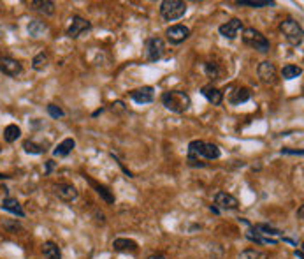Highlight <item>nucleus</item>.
<instances>
[{"label": "nucleus", "instance_id": "obj_1", "mask_svg": "<svg viewBox=\"0 0 304 259\" xmlns=\"http://www.w3.org/2000/svg\"><path fill=\"white\" fill-rule=\"evenodd\" d=\"M160 101L166 110H169L170 113H176V115L186 113L192 106V99L183 90H167V92L162 93Z\"/></svg>", "mask_w": 304, "mask_h": 259}, {"label": "nucleus", "instance_id": "obj_2", "mask_svg": "<svg viewBox=\"0 0 304 259\" xmlns=\"http://www.w3.org/2000/svg\"><path fill=\"white\" fill-rule=\"evenodd\" d=\"M188 155L206 159V161H217V159H220L221 152L215 143H206V141H201V139H194L188 145Z\"/></svg>", "mask_w": 304, "mask_h": 259}, {"label": "nucleus", "instance_id": "obj_3", "mask_svg": "<svg viewBox=\"0 0 304 259\" xmlns=\"http://www.w3.org/2000/svg\"><path fill=\"white\" fill-rule=\"evenodd\" d=\"M186 9H188L186 2H181V0H164L160 4V16L166 21H176V19L183 18L185 14H186Z\"/></svg>", "mask_w": 304, "mask_h": 259}, {"label": "nucleus", "instance_id": "obj_4", "mask_svg": "<svg viewBox=\"0 0 304 259\" xmlns=\"http://www.w3.org/2000/svg\"><path fill=\"white\" fill-rule=\"evenodd\" d=\"M243 42L252 46L253 50L260 51V53H268L271 50V42L262 32H258L257 28H244L243 30Z\"/></svg>", "mask_w": 304, "mask_h": 259}, {"label": "nucleus", "instance_id": "obj_5", "mask_svg": "<svg viewBox=\"0 0 304 259\" xmlns=\"http://www.w3.org/2000/svg\"><path fill=\"white\" fill-rule=\"evenodd\" d=\"M280 30L292 46H301V44H303V39H304L303 27H301L294 18L283 19V21L280 23Z\"/></svg>", "mask_w": 304, "mask_h": 259}, {"label": "nucleus", "instance_id": "obj_6", "mask_svg": "<svg viewBox=\"0 0 304 259\" xmlns=\"http://www.w3.org/2000/svg\"><path fill=\"white\" fill-rule=\"evenodd\" d=\"M144 55L150 62H158L166 55V42L162 37H150L144 44Z\"/></svg>", "mask_w": 304, "mask_h": 259}, {"label": "nucleus", "instance_id": "obj_7", "mask_svg": "<svg viewBox=\"0 0 304 259\" xmlns=\"http://www.w3.org/2000/svg\"><path fill=\"white\" fill-rule=\"evenodd\" d=\"M257 76H258V81L262 85H266V87H269V85H274L278 81V69L276 65L272 64V62L269 60H264L258 64L257 67Z\"/></svg>", "mask_w": 304, "mask_h": 259}, {"label": "nucleus", "instance_id": "obj_8", "mask_svg": "<svg viewBox=\"0 0 304 259\" xmlns=\"http://www.w3.org/2000/svg\"><path fill=\"white\" fill-rule=\"evenodd\" d=\"M243 30H244L243 21H241L239 18H232V19H229V21H225V23H221L220 27H218L220 36L225 37V39H229V41L236 39V37L239 36Z\"/></svg>", "mask_w": 304, "mask_h": 259}, {"label": "nucleus", "instance_id": "obj_9", "mask_svg": "<svg viewBox=\"0 0 304 259\" xmlns=\"http://www.w3.org/2000/svg\"><path fill=\"white\" fill-rule=\"evenodd\" d=\"M90 28H92V23H90L86 18H83V16H72L69 28H67V37L78 39L79 36H83L84 32H88Z\"/></svg>", "mask_w": 304, "mask_h": 259}, {"label": "nucleus", "instance_id": "obj_10", "mask_svg": "<svg viewBox=\"0 0 304 259\" xmlns=\"http://www.w3.org/2000/svg\"><path fill=\"white\" fill-rule=\"evenodd\" d=\"M166 37L170 44H181L190 37V28L186 25H170L166 30Z\"/></svg>", "mask_w": 304, "mask_h": 259}, {"label": "nucleus", "instance_id": "obj_11", "mask_svg": "<svg viewBox=\"0 0 304 259\" xmlns=\"http://www.w3.org/2000/svg\"><path fill=\"white\" fill-rule=\"evenodd\" d=\"M215 206L218 210H237L239 208V201H237V198L229 194V192L220 190V192L215 194Z\"/></svg>", "mask_w": 304, "mask_h": 259}, {"label": "nucleus", "instance_id": "obj_12", "mask_svg": "<svg viewBox=\"0 0 304 259\" xmlns=\"http://www.w3.org/2000/svg\"><path fill=\"white\" fill-rule=\"evenodd\" d=\"M129 95H130V99L135 102V104H141V106H144V104H150V102H153V99H155V88H153V87L135 88V90H132Z\"/></svg>", "mask_w": 304, "mask_h": 259}, {"label": "nucleus", "instance_id": "obj_13", "mask_svg": "<svg viewBox=\"0 0 304 259\" xmlns=\"http://www.w3.org/2000/svg\"><path fill=\"white\" fill-rule=\"evenodd\" d=\"M0 71L11 78H16L19 74L23 73V65L19 64L16 58H11V56H0Z\"/></svg>", "mask_w": 304, "mask_h": 259}, {"label": "nucleus", "instance_id": "obj_14", "mask_svg": "<svg viewBox=\"0 0 304 259\" xmlns=\"http://www.w3.org/2000/svg\"><path fill=\"white\" fill-rule=\"evenodd\" d=\"M53 189H55L56 198L65 201V203H72V201L78 199V190L70 184H56Z\"/></svg>", "mask_w": 304, "mask_h": 259}, {"label": "nucleus", "instance_id": "obj_15", "mask_svg": "<svg viewBox=\"0 0 304 259\" xmlns=\"http://www.w3.org/2000/svg\"><path fill=\"white\" fill-rule=\"evenodd\" d=\"M201 93L207 99V102H211L213 106H220L223 102V92L220 88L213 87V85H206V87L201 88Z\"/></svg>", "mask_w": 304, "mask_h": 259}, {"label": "nucleus", "instance_id": "obj_16", "mask_svg": "<svg viewBox=\"0 0 304 259\" xmlns=\"http://www.w3.org/2000/svg\"><path fill=\"white\" fill-rule=\"evenodd\" d=\"M30 9L44 14V16H53L55 14V2H51V0H32Z\"/></svg>", "mask_w": 304, "mask_h": 259}, {"label": "nucleus", "instance_id": "obj_17", "mask_svg": "<svg viewBox=\"0 0 304 259\" xmlns=\"http://www.w3.org/2000/svg\"><path fill=\"white\" fill-rule=\"evenodd\" d=\"M84 180H86L88 184L92 185L93 189H95V192H97V194L101 196V198L104 199L106 203L115 204V196H113V194H111V192H109V190H107V187H104V185H101V184H99V182H95V180H93V178H90V176H88V175H84Z\"/></svg>", "mask_w": 304, "mask_h": 259}, {"label": "nucleus", "instance_id": "obj_18", "mask_svg": "<svg viewBox=\"0 0 304 259\" xmlns=\"http://www.w3.org/2000/svg\"><path fill=\"white\" fill-rule=\"evenodd\" d=\"M250 99H252V92H250V88H236L234 92L229 95V102H231L232 106L244 104V102H248Z\"/></svg>", "mask_w": 304, "mask_h": 259}, {"label": "nucleus", "instance_id": "obj_19", "mask_svg": "<svg viewBox=\"0 0 304 259\" xmlns=\"http://www.w3.org/2000/svg\"><path fill=\"white\" fill-rule=\"evenodd\" d=\"M74 148H76V141H74L72 138H65L64 141L56 145V148L53 150V157H67Z\"/></svg>", "mask_w": 304, "mask_h": 259}, {"label": "nucleus", "instance_id": "obj_20", "mask_svg": "<svg viewBox=\"0 0 304 259\" xmlns=\"http://www.w3.org/2000/svg\"><path fill=\"white\" fill-rule=\"evenodd\" d=\"M27 30H28V36L30 37L39 39V37H42L48 32V25L44 23V21H41V19H32V21L28 23Z\"/></svg>", "mask_w": 304, "mask_h": 259}, {"label": "nucleus", "instance_id": "obj_21", "mask_svg": "<svg viewBox=\"0 0 304 259\" xmlns=\"http://www.w3.org/2000/svg\"><path fill=\"white\" fill-rule=\"evenodd\" d=\"M113 249L116 252H135L137 250V243L134 240H129V238H116L113 241Z\"/></svg>", "mask_w": 304, "mask_h": 259}, {"label": "nucleus", "instance_id": "obj_22", "mask_svg": "<svg viewBox=\"0 0 304 259\" xmlns=\"http://www.w3.org/2000/svg\"><path fill=\"white\" fill-rule=\"evenodd\" d=\"M2 208H4L5 212L16 215V217H25V212H23V208H21V204L14 198H5L4 201H2Z\"/></svg>", "mask_w": 304, "mask_h": 259}, {"label": "nucleus", "instance_id": "obj_23", "mask_svg": "<svg viewBox=\"0 0 304 259\" xmlns=\"http://www.w3.org/2000/svg\"><path fill=\"white\" fill-rule=\"evenodd\" d=\"M42 254L46 259H62V250L55 241H44L42 243Z\"/></svg>", "mask_w": 304, "mask_h": 259}, {"label": "nucleus", "instance_id": "obj_24", "mask_svg": "<svg viewBox=\"0 0 304 259\" xmlns=\"http://www.w3.org/2000/svg\"><path fill=\"white\" fill-rule=\"evenodd\" d=\"M236 4L243 7H252V9H262V7H272L274 2L272 0H237Z\"/></svg>", "mask_w": 304, "mask_h": 259}, {"label": "nucleus", "instance_id": "obj_25", "mask_svg": "<svg viewBox=\"0 0 304 259\" xmlns=\"http://www.w3.org/2000/svg\"><path fill=\"white\" fill-rule=\"evenodd\" d=\"M301 74H303V69H301L299 65H294V64H287L283 69H281V78L283 79H295L299 78Z\"/></svg>", "mask_w": 304, "mask_h": 259}, {"label": "nucleus", "instance_id": "obj_26", "mask_svg": "<svg viewBox=\"0 0 304 259\" xmlns=\"http://www.w3.org/2000/svg\"><path fill=\"white\" fill-rule=\"evenodd\" d=\"M21 136V129H19L18 125L16 124H11L7 125L4 129V139H5V143H14L16 139Z\"/></svg>", "mask_w": 304, "mask_h": 259}, {"label": "nucleus", "instance_id": "obj_27", "mask_svg": "<svg viewBox=\"0 0 304 259\" xmlns=\"http://www.w3.org/2000/svg\"><path fill=\"white\" fill-rule=\"evenodd\" d=\"M48 64H50V56H48V53L41 51V53H37V55L34 56L32 69L34 71H44L48 67Z\"/></svg>", "mask_w": 304, "mask_h": 259}, {"label": "nucleus", "instance_id": "obj_28", "mask_svg": "<svg viewBox=\"0 0 304 259\" xmlns=\"http://www.w3.org/2000/svg\"><path fill=\"white\" fill-rule=\"evenodd\" d=\"M204 73H206V76L209 79H218L221 74V69L218 67V64H215V62H204Z\"/></svg>", "mask_w": 304, "mask_h": 259}, {"label": "nucleus", "instance_id": "obj_29", "mask_svg": "<svg viewBox=\"0 0 304 259\" xmlns=\"http://www.w3.org/2000/svg\"><path fill=\"white\" fill-rule=\"evenodd\" d=\"M23 150L27 153H30V155H41V153L44 152L46 148L42 147V145H37L35 141H30V139H27V141L23 143Z\"/></svg>", "mask_w": 304, "mask_h": 259}, {"label": "nucleus", "instance_id": "obj_30", "mask_svg": "<svg viewBox=\"0 0 304 259\" xmlns=\"http://www.w3.org/2000/svg\"><path fill=\"white\" fill-rule=\"evenodd\" d=\"M239 259H268V256L257 249H246L239 254Z\"/></svg>", "mask_w": 304, "mask_h": 259}, {"label": "nucleus", "instance_id": "obj_31", "mask_svg": "<svg viewBox=\"0 0 304 259\" xmlns=\"http://www.w3.org/2000/svg\"><path fill=\"white\" fill-rule=\"evenodd\" d=\"M244 236H246L250 241H253V243H258V245H266V240H264L262 236L255 231L253 226H248V229L244 231Z\"/></svg>", "mask_w": 304, "mask_h": 259}, {"label": "nucleus", "instance_id": "obj_32", "mask_svg": "<svg viewBox=\"0 0 304 259\" xmlns=\"http://www.w3.org/2000/svg\"><path fill=\"white\" fill-rule=\"evenodd\" d=\"M48 115L51 116V118H55V120H58V118H64L65 116V111L62 110L60 106H56V104H48Z\"/></svg>", "mask_w": 304, "mask_h": 259}, {"label": "nucleus", "instance_id": "obj_33", "mask_svg": "<svg viewBox=\"0 0 304 259\" xmlns=\"http://www.w3.org/2000/svg\"><path fill=\"white\" fill-rule=\"evenodd\" d=\"M111 110L116 111V113H125V111H127V108H125V104L121 101H116V102H113V104H111Z\"/></svg>", "mask_w": 304, "mask_h": 259}, {"label": "nucleus", "instance_id": "obj_34", "mask_svg": "<svg viewBox=\"0 0 304 259\" xmlns=\"http://www.w3.org/2000/svg\"><path fill=\"white\" fill-rule=\"evenodd\" d=\"M303 150H288V148H283L281 150V155H303Z\"/></svg>", "mask_w": 304, "mask_h": 259}, {"label": "nucleus", "instance_id": "obj_35", "mask_svg": "<svg viewBox=\"0 0 304 259\" xmlns=\"http://www.w3.org/2000/svg\"><path fill=\"white\" fill-rule=\"evenodd\" d=\"M53 167H55V162H53V161H48L46 162V173L53 171Z\"/></svg>", "mask_w": 304, "mask_h": 259}, {"label": "nucleus", "instance_id": "obj_36", "mask_svg": "<svg viewBox=\"0 0 304 259\" xmlns=\"http://www.w3.org/2000/svg\"><path fill=\"white\" fill-rule=\"evenodd\" d=\"M148 259H167V258L164 254H152Z\"/></svg>", "mask_w": 304, "mask_h": 259}, {"label": "nucleus", "instance_id": "obj_37", "mask_svg": "<svg viewBox=\"0 0 304 259\" xmlns=\"http://www.w3.org/2000/svg\"><path fill=\"white\" fill-rule=\"evenodd\" d=\"M295 258L303 259V252H301V250H295Z\"/></svg>", "mask_w": 304, "mask_h": 259}, {"label": "nucleus", "instance_id": "obj_38", "mask_svg": "<svg viewBox=\"0 0 304 259\" xmlns=\"http://www.w3.org/2000/svg\"><path fill=\"white\" fill-rule=\"evenodd\" d=\"M7 178H11V176L4 175V173H0V180H7Z\"/></svg>", "mask_w": 304, "mask_h": 259}, {"label": "nucleus", "instance_id": "obj_39", "mask_svg": "<svg viewBox=\"0 0 304 259\" xmlns=\"http://www.w3.org/2000/svg\"><path fill=\"white\" fill-rule=\"evenodd\" d=\"M299 221H303V206L299 208Z\"/></svg>", "mask_w": 304, "mask_h": 259}]
</instances>
